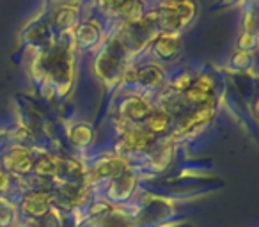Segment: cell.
<instances>
[{
	"label": "cell",
	"mask_w": 259,
	"mask_h": 227,
	"mask_svg": "<svg viewBox=\"0 0 259 227\" xmlns=\"http://www.w3.org/2000/svg\"><path fill=\"white\" fill-rule=\"evenodd\" d=\"M34 69L50 82V87H54L59 96H66L71 90L75 66H73L71 50L64 44H57L41 55L34 64Z\"/></svg>",
	"instance_id": "6da1fadb"
},
{
	"label": "cell",
	"mask_w": 259,
	"mask_h": 227,
	"mask_svg": "<svg viewBox=\"0 0 259 227\" xmlns=\"http://www.w3.org/2000/svg\"><path fill=\"white\" fill-rule=\"evenodd\" d=\"M156 13H158L160 34H176L194 18L195 6L192 2H165L160 4Z\"/></svg>",
	"instance_id": "7a4b0ae2"
},
{
	"label": "cell",
	"mask_w": 259,
	"mask_h": 227,
	"mask_svg": "<svg viewBox=\"0 0 259 227\" xmlns=\"http://www.w3.org/2000/svg\"><path fill=\"white\" fill-rule=\"evenodd\" d=\"M119 50H122V47L119 44V41L115 44H108L103 52H100V55L94 61V71L100 78L107 80H114L117 75H121V54Z\"/></svg>",
	"instance_id": "3957f363"
},
{
	"label": "cell",
	"mask_w": 259,
	"mask_h": 227,
	"mask_svg": "<svg viewBox=\"0 0 259 227\" xmlns=\"http://www.w3.org/2000/svg\"><path fill=\"white\" fill-rule=\"evenodd\" d=\"M124 170H128V162L122 156H107V158H101L93 167V170L89 174H85V177L89 183H94L98 179H107V177L114 179V177L121 176Z\"/></svg>",
	"instance_id": "277c9868"
},
{
	"label": "cell",
	"mask_w": 259,
	"mask_h": 227,
	"mask_svg": "<svg viewBox=\"0 0 259 227\" xmlns=\"http://www.w3.org/2000/svg\"><path fill=\"white\" fill-rule=\"evenodd\" d=\"M52 202H54V197L48 192L43 190L29 192V194L23 195L22 211L25 215L32 216V218H43V216H47L50 213Z\"/></svg>",
	"instance_id": "5b68a950"
},
{
	"label": "cell",
	"mask_w": 259,
	"mask_h": 227,
	"mask_svg": "<svg viewBox=\"0 0 259 227\" xmlns=\"http://www.w3.org/2000/svg\"><path fill=\"white\" fill-rule=\"evenodd\" d=\"M151 105L149 101H146L142 96H128L121 101L119 105V117H122L124 121H135V123H141L146 121L148 116L151 114Z\"/></svg>",
	"instance_id": "8992f818"
},
{
	"label": "cell",
	"mask_w": 259,
	"mask_h": 227,
	"mask_svg": "<svg viewBox=\"0 0 259 227\" xmlns=\"http://www.w3.org/2000/svg\"><path fill=\"white\" fill-rule=\"evenodd\" d=\"M2 163H4V169L8 170V172L23 176V174L32 172L34 158H32V155H30L29 149L20 148L18 146V148H13L11 151L4 156Z\"/></svg>",
	"instance_id": "52a82bcc"
},
{
	"label": "cell",
	"mask_w": 259,
	"mask_h": 227,
	"mask_svg": "<svg viewBox=\"0 0 259 227\" xmlns=\"http://www.w3.org/2000/svg\"><path fill=\"white\" fill-rule=\"evenodd\" d=\"M215 116V110L213 108H195L192 112H187L183 116H180L176 126V135H187L190 131L202 128V124L209 123Z\"/></svg>",
	"instance_id": "ba28073f"
},
{
	"label": "cell",
	"mask_w": 259,
	"mask_h": 227,
	"mask_svg": "<svg viewBox=\"0 0 259 227\" xmlns=\"http://www.w3.org/2000/svg\"><path fill=\"white\" fill-rule=\"evenodd\" d=\"M155 142L156 137L144 128H128L126 131H122L121 137V146L126 151H144L151 148Z\"/></svg>",
	"instance_id": "9c48e42d"
},
{
	"label": "cell",
	"mask_w": 259,
	"mask_h": 227,
	"mask_svg": "<svg viewBox=\"0 0 259 227\" xmlns=\"http://www.w3.org/2000/svg\"><path fill=\"white\" fill-rule=\"evenodd\" d=\"M135 185H137V179H135V174L132 170H124L121 176L114 177L112 185L108 187V199L112 201H126V199L132 195V192L135 190Z\"/></svg>",
	"instance_id": "30bf717a"
},
{
	"label": "cell",
	"mask_w": 259,
	"mask_h": 227,
	"mask_svg": "<svg viewBox=\"0 0 259 227\" xmlns=\"http://www.w3.org/2000/svg\"><path fill=\"white\" fill-rule=\"evenodd\" d=\"M181 50V37L178 34H158L153 39V52L163 61L174 59Z\"/></svg>",
	"instance_id": "8fae6325"
},
{
	"label": "cell",
	"mask_w": 259,
	"mask_h": 227,
	"mask_svg": "<svg viewBox=\"0 0 259 227\" xmlns=\"http://www.w3.org/2000/svg\"><path fill=\"white\" fill-rule=\"evenodd\" d=\"M172 119L174 117L170 114H167L163 108H158V110H151V114L146 119V128L151 135H163L170 130L172 126Z\"/></svg>",
	"instance_id": "7c38bea8"
},
{
	"label": "cell",
	"mask_w": 259,
	"mask_h": 227,
	"mask_svg": "<svg viewBox=\"0 0 259 227\" xmlns=\"http://www.w3.org/2000/svg\"><path fill=\"white\" fill-rule=\"evenodd\" d=\"M101 30L100 25L94 22H83L75 29V41L83 48H93L100 43Z\"/></svg>",
	"instance_id": "4fadbf2b"
},
{
	"label": "cell",
	"mask_w": 259,
	"mask_h": 227,
	"mask_svg": "<svg viewBox=\"0 0 259 227\" xmlns=\"http://www.w3.org/2000/svg\"><path fill=\"white\" fill-rule=\"evenodd\" d=\"M163 82V68L156 64H146L135 68V83L142 87H158Z\"/></svg>",
	"instance_id": "5bb4252c"
},
{
	"label": "cell",
	"mask_w": 259,
	"mask_h": 227,
	"mask_svg": "<svg viewBox=\"0 0 259 227\" xmlns=\"http://www.w3.org/2000/svg\"><path fill=\"white\" fill-rule=\"evenodd\" d=\"M32 172H36L41 177H54L59 172V158L54 155H41L34 160Z\"/></svg>",
	"instance_id": "9a60e30c"
},
{
	"label": "cell",
	"mask_w": 259,
	"mask_h": 227,
	"mask_svg": "<svg viewBox=\"0 0 259 227\" xmlns=\"http://www.w3.org/2000/svg\"><path fill=\"white\" fill-rule=\"evenodd\" d=\"M57 174H62L64 177L71 181H78L82 177H85V169L83 165L75 158H59V172Z\"/></svg>",
	"instance_id": "2e32d148"
},
{
	"label": "cell",
	"mask_w": 259,
	"mask_h": 227,
	"mask_svg": "<svg viewBox=\"0 0 259 227\" xmlns=\"http://www.w3.org/2000/svg\"><path fill=\"white\" fill-rule=\"evenodd\" d=\"M69 142L76 148H83V146H89L93 142V128L85 123L75 124V126L69 130Z\"/></svg>",
	"instance_id": "e0dca14e"
},
{
	"label": "cell",
	"mask_w": 259,
	"mask_h": 227,
	"mask_svg": "<svg viewBox=\"0 0 259 227\" xmlns=\"http://www.w3.org/2000/svg\"><path fill=\"white\" fill-rule=\"evenodd\" d=\"M107 8L112 9V13H117L119 16H124L128 18V22L132 20H137L139 16H142V9L144 6L139 4V2H121V4H107Z\"/></svg>",
	"instance_id": "ac0fdd59"
},
{
	"label": "cell",
	"mask_w": 259,
	"mask_h": 227,
	"mask_svg": "<svg viewBox=\"0 0 259 227\" xmlns=\"http://www.w3.org/2000/svg\"><path fill=\"white\" fill-rule=\"evenodd\" d=\"M76 18V9L71 8V6H62L57 13H55V27L59 30H66L73 25Z\"/></svg>",
	"instance_id": "d6986e66"
},
{
	"label": "cell",
	"mask_w": 259,
	"mask_h": 227,
	"mask_svg": "<svg viewBox=\"0 0 259 227\" xmlns=\"http://www.w3.org/2000/svg\"><path fill=\"white\" fill-rule=\"evenodd\" d=\"M192 89L195 90H201V93H206V94H215V78H213V75H209V73H202V75H199L197 78H194V82H192Z\"/></svg>",
	"instance_id": "ffe728a7"
},
{
	"label": "cell",
	"mask_w": 259,
	"mask_h": 227,
	"mask_svg": "<svg viewBox=\"0 0 259 227\" xmlns=\"http://www.w3.org/2000/svg\"><path fill=\"white\" fill-rule=\"evenodd\" d=\"M13 216H15V208L9 201L0 197V227H6L11 223Z\"/></svg>",
	"instance_id": "44dd1931"
},
{
	"label": "cell",
	"mask_w": 259,
	"mask_h": 227,
	"mask_svg": "<svg viewBox=\"0 0 259 227\" xmlns=\"http://www.w3.org/2000/svg\"><path fill=\"white\" fill-rule=\"evenodd\" d=\"M192 82H194V76H192L190 73H188V71L181 73L180 76H176V78H174V82H172V90H178V93L183 94L185 90L190 89Z\"/></svg>",
	"instance_id": "7402d4cb"
},
{
	"label": "cell",
	"mask_w": 259,
	"mask_h": 227,
	"mask_svg": "<svg viewBox=\"0 0 259 227\" xmlns=\"http://www.w3.org/2000/svg\"><path fill=\"white\" fill-rule=\"evenodd\" d=\"M255 43H257V36L255 32H243L238 39V47H240L241 52H250L255 48Z\"/></svg>",
	"instance_id": "603a6c76"
},
{
	"label": "cell",
	"mask_w": 259,
	"mask_h": 227,
	"mask_svg": "<svg viewBox=\"0 0 259 227\" xmlns=\"http://www.w3.org/2000/svg\"><path fill=\"white\" fill-rule=\"evenodd\" d=\"M252 62V55L250 52H238V54H234L233 57V66L236 69H247L248 64Z\"/></svg>",
	"instance_id": "cb8c5ba5"
},
{
	"label": "cell",
	"mask_w": 259,
	"mask_h": 227,
	"mask_svg": "<svg viewBox=\"0 0 259 227\" xmlns=\"http://www.w3.org/2000/svg\"><path fill=\"white\" fill-rule=\"evenodd\" d=\"M9 187V177L4 169H0V192H6Z\"/></svg>",
	"instance_id": "d4e9b609"
}]
</instances>
